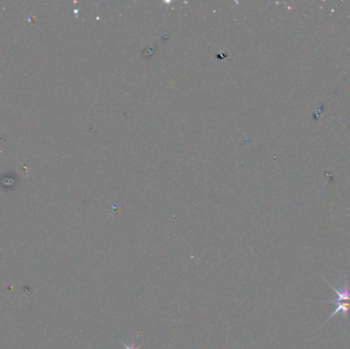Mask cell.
I'll return each instance as SVG.
<instances>
[{"instance_id": "6da1fadb", "label": "cell", "mask_w": 350, "mask_h": 349, "mask_svg": "<svg viewBox=\"0 0 350 349\" xmlns=\"http://www.w3.org/2000/svg\"><path fill=\"white\" fill-rule=\"evenodd\" d=\"M328 284L330 285V287L334 290V292L338 296V298L336 300L328 301L329 303H336V305H337L328 320L332 319L335 315H337L339 312H343L345 315V317H347L348 312L350 311V287L348 285H344L340 289H338L335 286H333L332 284H330V283H328Z\"/></svg>"}, {"instance_id": "7a4b0ae2", "label": "cell", "mask_w": 350, "mask_h": 349, "mask_svg": "<svg viewBox=\"0 0 350 349\" xmlns=\"http://www.w3.org/2000/svg\"><path fill=\"white\" fill-rule=\"evenodd\" d=\"M122 344L124 345L125 349H139V347H135V345H134V342H133V341L131 342L130 346H129V345H127V344H125V343H122Z\"/></svg>"}]
</instances>
